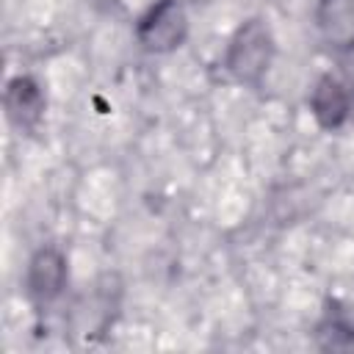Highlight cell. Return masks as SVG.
Returning a JSON list of instances; mask_svg holds the SVG:
<instances>
[{
  "instance_id": "6",
  "label": "cell",
  "mask_w": 354,
  "mask_h": 354,
  "mask_svg": "<svg viewBox=\"0 0 354 354\" xmlns=\"http://www.w3.org/2000/svg\"><path fill=\"white\" fill-rule=\"evenodd\" d=\"M313 22L326 47L335 53L354 50V0H315Z\"/></svg>"
},
{
  "instance_id": "4",
  "label": "cell",
  "mask_w": 354,
  "mask_h": 354,
  "mask_svg": "<svg viewBox=\"0 0 354 354\" xmlns=\"http://www.w3.org/2000/svg\"><path fill=\"white\" fill-rule=\"evenodd\" d=\"M3 108H6V116L14 127L30 133L41 124L44 119V111H47V97L41 91V86L30 77V75H14L8 83H6V91H3Z\"/></svg>"
},
{
  "instance_id": "3",
  "label": "cell",
  "mask_w": 354,
  "mask_h": 354,
  "mask_svg": "<svg viewBox=\"0 0 354 354\" xmlns=\"http://www.w3.org/2000/svg\"><path fill=\"white\" fill-rule=\"evenodd\" d=\"M69 282V260L58 246H39L25 268V296L36 307H47L66 290Z\"/></svg>"
},
{
  "instance_id": "2",
  "label": "cell",
  "mask_w": 354,
  "mask_h": 354,
  "mask_svg": "<svg viewBox=\"0 0 354 354\" xmlns=\"http://www.w3.org/2000/svg\"><path fill=\"white\" fill-rule=\"evenodd\" d=\"M136 41L144 53L166 55L185 44L188 14L180 0H155L136 22Z\"/></svg>"
},
{
  "instance_id": "5",
  "label": "cell",
  "mask_w": 354,
  "mask_h": 354,
  "mask_svg": "<svg viewBox=\"0 0 354 354\" xmlns=\"http://www.w3.org/2000/svg\"><path fill=\"white\" fill-rule=\"evenodd\" d=\"M310 113L321 130H337L351 116V91L335 75H321L310 91Z\"/></svg>"
},
{
  "instance_id": "7",
  "label": "cell",
  "mask_w": 354,
  "mask_h": 354,
  "mask_svg": "<svg viewBox=\"0 0 354 354\" xmlns=\"http://www.w3.org/2000/svg\"><path fill=\"white\" fill-rule=\"evenodd\" d=\"M318 340L324 348H354V326L343 318H326L318 326Z\"/></svg>"
},
{
  "instance_id": "1",
  "label": "cell",
  "mask_w": 354,
  "mask_h": 354,
  "mask_svg": "<svg viewBox=\"0 0 354 354\" xmlns=\"http://www.w3.org/2000/svg\"><path fill=\"white\" fill-rule=\"evenodd\" d=\"M274 55L277 41L268 22L263 17H249L235 28V33L227 41L224 69L235 83L246 88H260L274 64Z\"/></svg>"
}]
</instances>
